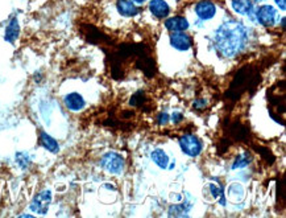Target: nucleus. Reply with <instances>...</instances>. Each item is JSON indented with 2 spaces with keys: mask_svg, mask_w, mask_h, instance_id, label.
Instances as JSON below:
<instances>
[{
  "mask_svg": "<svg viewBox=\"0 0 286 218\" xmlns=\"http://www.w3.org/2000/svg\"><path fill=\"white\" fill-rule=\"evenodd\" d=\"M251 161H252V156L249 153H243V155H239V156L236 157L232 168H235V169L236 168H243V167L248 166Z\"/></svg>",
  "mask_w": 286,
  "mask_h": 218,
  "instance_id": "19",
  "label": "nucleus"
},
{
  "mask_svg": "<svg viewBox=\"0 0 286 218\" xmlns=\"http://www.w3.org/2000/svg\"><path fill=\"white\" fill-rule=\"evenodd\" d=\"M144 102H145V94H144V91H137V93L132 95V98L129 100V104L131 106H141V104H144Z\"/></svg>",
  "mask_w": 286,
  "mask_h": 218,
  "instance_id": "22",
  "label": "nucleus"
},
{
  "mask_svg": "<svg viewBox=\"0 0 286 218\" xmlns=\"http://www.w3.org/2000/svg\"><path fill=\"white\" fill-rule=\"evenodd\" d=\"M282 29H285V17L282 19Z\"/></svg>",
  "mask_w": 286,
  "mask_h": 218,
  "instance_id": "29",
  "label": "nucleus"
},
{
  "mask_svg": "<svg viewBox=\"0 0 286 218\" xmlns=\"http://www.w3.org/2000/svg\"><path fill=\"white\" fill-rule=\"evenodd\" d=\"M230 199L232 200H241V197H243V189H241V185H238V184H234L231 185L230 186Z\"/></svg>",
  "mask_w": 286,
  "mask_h": 218,
  "instance_id": "21",
  "label": "nucleus"
},
{
  "mask_svg": "<svg viewBox=\"0 0 286 218\" xmlns=\"http://www.w3.org/2000/svg\"><path fill=\"white\" fill-rule=\"evenodd\" d=\"M149 11L159 19H164L170 12L169 4L165 0H150Z\"/></svg>",
  "mask_w": 286,
  "mask_h": 218,
  "instance_id": "12",
  "label": "nucleus"
},
{
  "mask_svg": "<svg viewBox=\"0 0 286 218\" xmlns=\"http://www.w3.org/2000/svg\"><path fill=\"white\" fill-rule=\"evenodd\" d=\"M256 150H257V152H260L261 153V156L265 159V160L269 163V164H273V161H274V156L272 155V152L269 151L268 148L265 147H256Z\"/></svg>",
  "mask_w": 286,
  "mask_h": 218,
  "instance_id": "24",
  "label": "nucleus"
},
{
  "mask_svg": "<svg viewBox=\"0 0 286 218\" xmlns=\"http://www.w3.org/2000/svg\"><path fill=\"white\" fill-rule=\"evenodd\" d=\"M195 12L202 20L212 19L216 14V7L211 0H201L195 5Z\"/></svg>",
  "mask_w": 286,
  "mask_h": 218,
  "instance_id": "8",
  "label": "nucleus"
},
{
  "mask_svg": "<svg viewBox=\"0 0 286 218\" xmlns=\"http://www.w3.org/2000/svg\"><path fill=\"white\" fill-rule=\"evenodd\" d=\"M152 160L155 161L159 168H166L169 164V157L166 156V153L162 150H155L152 152Z\"/></svg>",
  "mask_w": 286,
  "mask_h": 218,
  "instance_id": "17",
  "label": "nucleus"
},
{
  "mask_svg": "<svg viewBox=\"0 0 286 218\" xmlns=\"http://www.w3.org/2000/svg\"><path fill=\"white\" fill-rule=\"evenodd\" d=\"M170 44H172V47L174 49L185 52V50L190 49L192 41L191 37L185 34V32H173L172 36H170Z\"/></svg>",
  "mask_w": 286,
  "mask_h": 218,
  "instance_id": "6",
  "label": "nucleus"
},
{
  "mask_svg": "<svg viewBox=\"0 0 286 218\" xmlns=\"http://www.w3.org/2000/svg\"><path fill=\"white\" fill-rule=\"evenodd\" d=\"M87 34H87V40L91 41V43H100V41H104L102 38H107L103 34H100L98 29L95 28L87 29ZM106 43H107V41H106Z\"/></svg>",
  "mask_w": 286,
  "mask_h": 218,
  "instance_id": "20",
  "label": "nucleus"
},
{
  "mask_svg": "<svg viewBox=\"0 0 286 218\" xmlns=\"http://www.w3.org/2000/svg\"><path fill=\"white\" fill-rule=\"evenodd\" d=\"M116 8L117 11H119V14L123 15V16H126V17L136 16L137 12H139L133 0H117Z\"/></svg>",
  "mask_w": 286,
  "mask_h": 218,
  "instance_id": "13",
  "label": "nucleus"
},
{
  "mask_svg": "<svg viewBox=\"0 0 286 218\" xmlns=\"http://www.w3.org/2000/svg\"><path fill=\"white\" fill-rule=\"evenodd\" d=\"M100 164H102V167L106 171L110 172V173H113V175L122 173L123 169H124V160L116 152L106 153L102 161H100Z\"/></svg>",
  "mask_w": 286,
  "mask_h": 218,
  "instance_id": "5",
  "label": "nucleus"
},
{
  "mask_svg": "<svg viewBox=\"0 0 286 218\" xmlns=\"http://www.w3.org/2000/svg\"><path fill=\"white\" fill-rule=\"evenodd\" d=\"M276 1V4L278 5V8L281 11H285V7H286V0H274Z\"/></svg>",
  "mask_w": 286,
  "mask_h": 218,
  "instance_id": "28",
  "label": "nucleus"
},
{
  "mask_svg": "<svg viewBox=\"0 0 286 218\" xmlns=\"http://www.w3.org/2000/svg\"><path fill=\"white\" fill-rule=\"evenodd\" d=\"M179 147L186 153L188 156L195 157L202 152V143L201 140L191 134H186L179 138Z\"/></svg>",
  "mask_w": 286,
  "mask_h": 218,
  "instance_id": "4",
  "label": "nucleus"
},
{
  "mask_svg": "<svg viewBox=\"0 0 286 218\" xmlns=\"http://www.w3.org/2000/svg\"><path fill=\"white\" fill-rule=\"evenodd\" d=\"M40 140H41V144L47 148L48 151L58 152V150H60L58 143H57L52 136H49L47 133H41V135H40Z\"/></svg>",
  "mask_w": 286,
  "mask_h": 218,
  "instance_id": "18",
  "label": "nucleus"
},
{
  "mask_svg": "<svg viewBox=\"0 0 286 218\" xmlns=\"http://www.w3.org/2000/svg\"><path fill=\"white\" fill-rule=\"evenodd\" d=\"M247 41V28L241 23L230 20L216 29L214 43L218 52L224 57H234L243 49Z\"/></svg>",
  "mask_w": 286,
  "mask_h": 218,
  "instance_id": "1",
  "label": "nucleus"
},
{
  "mask_svg": "<svg viewBox=\"0 0 286 218\" xmlns=\"http://www.w3.org/2000/svg\"><path fill=\"white\" fill-rule=\"evenodd\" d=\"M254 1H263V0H254Z\"/></svg>",
  "mask_w": 286,
  "mask_h": 218,
  "instance_id": "31",
  "label": "nucleus"
},
{
  "mask_svg": "<svg viewBox=\"0 0 286 218\" xmlns=\"http://www.w3.org/2000/svg\"><path fill=\"white\" fill-rule=\"evenodd\" d=\"M192 106H194V109L203 110L207 106V102L205 100H198L194 102V104H192Z\"/></svg>",
  "mask_w": 286,
  "mask_h": 218,
  "instance_id": "25",
  "label": "nucleus"
},
{
  "mask_svg": "<svg viewBox=\"0 0 286 218\" xmlns=\"http://www.w3.org/2000/svg\"><path fill=\"white\" fill-rule=\"evenodd\" d=\"M228 136L238 142H247L249 139V131L248 128L245 127L244 124H241L240 122H234L231 124L230 128H228Z\"/></svg>",
  "mask_w": 286,
  "mask_h": 218,
  "instance_id": "10",
  "label": "nucleus"
},
{
  "mask_svg": "<svg viewBox=\"0 0 286 218\" xmlns=\"http://www.w3.org/2000/svg\"><path fill=\"white\" fill-rule=\"evenodd\" d=\"M232 8L240 15H248L252 11V0H232Z\"/></svg>",
  "mask_w": 286,
  "mask_h": 218,
  "instance_id": "16",
  "label": "nucleus"
},
{
  "mask_svg": "<svg viewBox=\"0 0 286 218\" xmlns=\"http://www.w3.org/2000/svg\"><path fill=\"white\" fill-rule=\"evenodd\" d=\"M276 10L273 8L272 5H263L260 7L257 11V20L258 23L264 25V27H272L274 21H276Z\"/></svg>",
  "mask_w": 286,
  "mask_h": 218,
  "instance_id": "7",
  "label": "nucleus"
},
{
  "mask_svg": "<svg viewBox=\"0 0 286 218\" xmlns=\"http://www.w3.org/2000/svg\"><path fill=\"white\" fill-rule=\"evenodd\" d=\"M165 27L170 32H185L189 28V21L182 16H174L165 21Z\"/></svg>",
  "mask_w": 286,
  "mask_h": 218,
  "instance_id": "11",
  "label": "nucleus"
},
{
  "mask_svg": "<svg viewBox=\"0 0 286 218\" xmlns=\"http://www.w3.org/2000/svg\"><path fill=\"white\" fill-rule=\"evenodd\" d=\"M50 201H52V193L49 190H44L40 195L36 196V199L33 200L31 208L34 212H37V213H45L48 210V206L50 204Z\"/></svg>",
  "mask_w": 286,
  "mask_h": 218,
  "instance_id": "9",
  "label": "nucleus"
},
{
  "mask_svg": "<svg viewBox=\"0 0 286 218\" xmlns=\"http://www.w3.org/2000/svg\"><path fill=\"white\" fill-rule=\"evenodd\" d=\"M20 34V27L19 23H17V20L12 19L11 20V23L8 24V27L5 29V40L8 41V43H14L16 38L19 37Z\"/></svg>",
  "mask_w": 286,
  "mask_h": 218,
  "instance_id": "15",
  "label": "nucleus"
},
{
  "mask_svg": "<svg viewBox=\"0 0 286 218\" xmlns=\"http://www.w3.org/2000/svg\"><path fill=\"white\" fill-rule=\"evenodd\" d=\"M168 120H169V117L166 113H162V114H159V124H166L168 123Z\"/></svg>",
  "mask_w": 286,
  "mask_h": 218,
  "instance_id": "26",
  "label": "nucleus"
},
{
  "mask_svg": "<svg viewBox=\"0 0 286 218\" xmlns=\"http://www.w3.org/2000/svg\"><path fill=\"white\" fill-rule=\"evenodd\" d=\"M133 1H135V3H144L145 0H133Z\"/></svg>",
  "mask_w": 286,
  "mask_h": 218,
  "instance_id": "30",
  "label": "nucleus"
},
{
  "mask_svg": "<svg viewBox=\"0 0 286 218\" xmlns=\"http://www.w3.org/2000/svg\"><path fill=\"white\" fill-rule=\"evenodd\" d=\"M65 104L66 107L71 111H79L85 107V100L77 93H71V94L65 97Z\"/></svg>",
  "mask_w": 286,
  "mask_h": 218,
  "instance_id": "14",
  "label": "nucleus"
},
{
  "mask_svg": "<svg viewBox=\"0 0 286 218\" xmlns=\"http://www.w3.org/2000/svg\"><path fill=\"white\" fill-rule=\"evenodd\" d=\"M285 86L281 91H274L270 89L268 91V101H269V113L276 122L284 124L285 123Z\"/></svg>",
  "mask_w": 286,
  "mask_h": 218,
  "instance_id": "3",
  "label": "nucleus"
},
{
  "mask_svg": "<svg viewBox=\"0 0 286 218\" xmlns=\"http://www.w3.org/2000/svg\"><path fill=\"white\" fill-rule=\"evenodd\" d=\"M260 84V71L252 65H247V67H241L234 80L231 82L230 89L227 91V98L231 100L232 102L238 101L243 94L247 91H254Z\"/></svg>",
  "mask_w": 286,
  "mask_h": 218,
  "instance_id": "2",
  "label": "nucleus"
},
{
  "mask_svg": "<svg viewBox=\"0 0 286 218\" xmlns=\"http://www.w3.org/2000/svg\"><path fill=\"white\" fill-rule=\"evenodd\" d=\"M206 189H207V192H210V196H208V197H211L210 200L218 199V197L222 195L221 188H219V186H216L215 184H208L207 185Z\"/></svg>",
  "mask_w": 286,
  "mask_h": 218,
  "instance_id": "23",
  "label": "nucleus"
},
{
  "mask_svg": "<svg viewBox=\"0 0 286 218\" xmlns=\"http://www.w3.org/2000/svg\"><path fill=\"white\" fill-rule=\"evenodd\" d=\"M172 119H173L174 123H178V122H181V120H182L183 117H182V114H181V113H174L173 117H172Z\"/></svg>",
  "mask_w": 286,
  "mask_h": 218,
  "instance_id": "27",
  "label": "nucleus"
}]
</instances>
